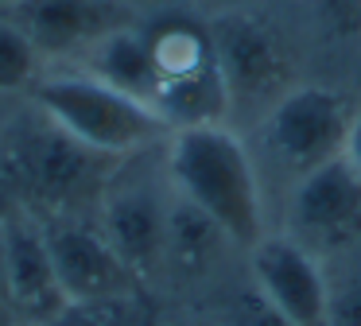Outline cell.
I'll return each mask as SVG.
<instances>
[{"instance_id":"obj_21","label":"cell","mask_w":361,"mask_h":326,"mask_svg":"<svg viewBox=\"0 0 361 326\" xmlns=\"http://www.w3.org/2000/svg\"><path fill=\"white\" fill-rule=\"evenodd\" d=\"M0 326H16L8 307V279H4V241H0Z\"/></svg>"},{"instance_id":"obj_19","label":"cell","mask_w":361,"mask_h":326,"mask_svg":"<svg viewBox=\"0 0 361 326\" xmlns=\"http://www.w3.org/2000/svg\"><path fill=\"white\" fill-rule=\"evenodd\" d=\"M330 326H361V272L330 276Z\"/></svg>"},{"instance_id":"obj_5","label":"cell","mask_w":361,"mask_h":326,"mask_svg":"<svg viewBox=\"0 0 361 326\" xmlns=\"http://www.w3.org/2000/svg\"><path fill=\"white\" fill-rule=\"evenodd\" d=\"M148 54L159 78V116L171 128L229 121V93L214 51L210 20L195 16H159L144 28Z\"/></svg>"},{"instance_id":"obj_1","label":"cell","mask_w":361,"mask_h":326,"mask_svg":"<svg viewBox=\"0 0 361 326\" xmlns=\"http://www.w3.org/2000/svg\"><path fill=\"white\" fill-rule=\"evenodd\" d=\"M175 194L198 206L241 253L272 233V202L249 140L229 121L175 128L164 144Z\"/></svg>"},{"instance_id":"obj_18","label":"cell","mask_w":361,"mask_h":326,"mask_svg":"<svg viewBox=\"0 0 361 326\" xmlns=\"http://www.w3.org/2000/svg\"><path fill=\"white\" fill-rule=\"evenodd\" d=\"M226 315H229V322H226V326H291L288 318H283L280 310H276L272 303H268L252 284H245L241 291H237L233 299H229Z\"/></svg>"},{"instance_id":"obj_22","label":"cell","mask_w":361,"mask_h":326,"mask_svg":"<svg viewBox=\"0 0 361 326\" xmlns=\"http://www.w3.org/2000/svg\"><path fill=\"white\" fill-rule=\"evenodd\" d=\"M4 4H20V0H4Z\"/></svg>"},{"instance_id":"obj_3","label":"cell","mask_w":361,"mask_h":326,"mask_svg":"<svg viewBox=\"0 0 361 326\" xmlns=\"http://www.w3.org/2000/svg\"><path fill=\"white\" fill-rule=\"evenodd\" d=\"M32 105L86 147L117 159L164 147L175 132L152 105L113 90L109 82L78 66L39 74V82L32 85Z\"/></svg>"},{"instance_id":"obj_17","label":"cell","mask_w":361,"mask_h":326,"mask_svg":"<svg viewBox=\"0 0 361 326\" xmlns=\"http://www.w3.org/2000/svg\"><path fill=\"white\" fill-rule=\"evenodd\" d=\"M314 20L322 35L338 43H357L361 51V0H314Z\"/></svg>"},{"instance_id":"obj_4","label":"cell","mask_w":361,"mask_h":326,"mask_svg":"<svg viewBox=\"0 0 361 326\" xmlns=\"http://www.w3.org/2000/svg\"><path fill=\"white\" fill-rule=\"evenodd\" d=\"M357 109L342 90L322 82H295L264 116L257 121V167L268 183H280L288 194L303 175L338 159L350 136V121Z\"/></svg>"},{"instance_id":"obj_14","label":"cell","mask_w":361,"mask_h":326,"mask_svg":"<svg viewBox=\"0 0 361 326\" xmlns=\"http://www.w3.org/2000/svg\"><path fill=\"white\" fill-rule=\"evenodd\" d=\"M226 248H237L210 217L198 206H190L187 198L175 194L171 217H167V256L164 268L179 272V276H206L218 264V256Z\"/></svg>"},{"instance_id":"obj_20","label":"cell","mask_w":361,"mask_h":326,"mask_svg":"<svg viewBox=\"0 0 361 326\" xmlns=\"http://www.w3.org/2000/svg\"><path fill=\"white\" fill-rule=\"evenodd\" d=\"M342 155H345V163H350V167L361 175V109L353 113V121H350V136H345Z\"/></svg>"},{"instance_id":"obj_2","label":"cell","mask_w":361,"mask_h":326,"mask_svg":"<svg viewBox=\"0 0 361 326\" xmlns=\"http://www.w3.org/2000/svg\"><path fill=\"white\" fill-rule=\"evenodd\" d=\"M121 163L125 159L74 140L32 105V113L0 136V191L4 202L39 217L82 214L86 206H102Z\"/></svg>"},{"instance_id":"obj_11","label":"cell","mask_w":361,"mask_h":326,"mask_svg":"<svg viewBox=\"0 0 361 326\" xmlns=\"http://www.w3.org/2000/svg\"><path fill=\"white\" fill-rule=\"evenodd\" d=\"M0 241H4V279H8V307L16 326H47L63 315L66 299L51 260L43 225L32 210L4 202L0 210Z\"/></svg>"},{"instance_id":"obj_10","label":"cell","mask_w":361,"mask_h":326,"mask_svg":"<svg viewBox=\"0 0 361 326\" xmlns=\"http://www.w3.org/2000/svg\"><path fill=\"white\" fill-rule=\"evenodd\" d=\"M39 217V214H35ZM43 237H47L51 260H55L59 284L66 299H109V295H136L140 279L128 272L121 253L109 245L97 217L86 214H43Z\"/></svg>"},{"instance_id":"obj_15","label":"cell","mask_w":361,"mask_h":326,"mask_svg":"<svg viewBox=\"0 0 361 326\" xmlns=\"http://www.w3.org/2000/svg\"><path fill=\"white\" fill-rule=\"evenodd\" d=\"M43 54L16 28L12 16H0V93H16L39 82Z\"/></svg>"},{"instance_id":"obj_9","label":"cell","mask_w":361,"mask_h":326,"mask_svg":"<svg viewBox=\"0 0 361 326\" xmlns=\"http://www.w3.org/2000/svg\"><path fill=\"white\" fill-rule=\"evenodd\" d=\"M249 284L291 326H330V268L283 229H272L245 253Z\"/></svg>"},{"instance_id":"obj_12","label":"cell","mask_w":361,"mask_h":326,"mask_svg":"<svg viewBox=\"0 0 361 326\" xmlns=\"http://www.w3.org/2000/svg\"><path fill=\"white\" fill-rule=\"evenodd\" d=\"M8 16L51 62H78L105 35L136 23L128 0H20Z\"/></svg>"},{"instance_id":"obj_8","label":"cell","mask_w":361,"mask_h":326,"mask_svg":"<svg viewBox=\"0 0 361 326\" xmlns=\"http://www.w3.org/2000/svg\"><path fill=\"white\" fill-rule=\"evenodd\" d=\"M175 186L164 175V183L156 179H128L125 163H121L117 179L109 183L102 206H97V225L109 237V245L121 253V260L128 264L136 279H152L156 272H164L167 256V217H171Z\"/></svg>"},{"instance_id":"obj_16","label":"cell","mask_w":361,"mask_h":326,"mask_svg":"<svg viewBox=\"0 0 361 326\" xmlns=\"http://www.w3.org/2000/svg\"><path fill=\"white\" fill-rule=\"evenodd\" d=\"M47 326H144V307L136 295L78 299V303H66L63 315Z\"/></svg>"},{"instance_id":"obj_6","label":"cell","mask_w":361,"mask_h":326,"mask_svg":"<svg viewBox=\"0 0 361 326\" xmlns=\"http://www.w3.org/2000/svg\"><path fill=\"white\" fill-rule=\"evenodd\" d=\"M214 51L226 78L229 113L233 109H252V116H264L283 93L295 85L291 74V51L276 23L249 8H229V12L210 20Z\"/></svg>"},{"instance_id":"obj_13","label":"cell","mask_w":361,"mask_h":326,"mask_svg":"<svg viewBox=\"0 0 361 326\" xmlns=\"http://www.w3.org/2000/svg\"><path fill=\"white\" fill-rule=\"evenodd\" d=\"M74 66L94 74V78H102V82H109L113 90L128 93V97L144 101V105H152V109L159 105V78H156V66H152L148 39H144L140 23L105 35L102 43L90 47Z\"/></svg>"},{"instance_id":"obj_7","label":"cell","mask_w":361,"mask_h":326,"mask_svg":"<svg viewBox=\"0 0 361 326\" xmlns=\"http://www.w3.org/2000/svg\"><path fill=\"white\" fill-rule=\"evenodd\" d=\"M283 233L314 256L342 253L361 237V175L345 155L314 167L283 194Z\"/></svg>"}]
</instances>
